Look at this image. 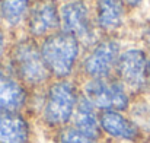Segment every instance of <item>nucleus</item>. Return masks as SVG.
<instances>
[{"label": "nucleus", "instance_id": "f257e3e1", "mask_svg": "<svg viewBox=\"0 0 150 143\" xmlns=\"http://www.w3.org/2000/svg\"><path fill=\"white\" fill-rule=\"evenodd\" d=\"M9 70L28 88H45L50 83L51 73L47 69L40 44L31 37H23L13 41L7 48Z\"/></svg>", "mask_w": 150, "mask_h": 143}, {"label": "nucleus", "instance_id": "f03ea898", "mask_svg": "<svg viewBox=\"0 0 150 143\" xmlns=\"http://www.w3.org/2000/svg\"><path fill=\"white\" fill-rule=\"evenodd\" d=\"M80 91L71 79H54L44 88L40 118L48 129L60 130L71 121Z\"/></svg>", "mask_w": 150, "mask_h": 143}, {"label": "nucleus", "instance_id": "7ed1b4c3", "mask_svg": "<svg viewBox=\"0 0 150 143\" xmlns=\"http://www.w3.org/2000/svg\"><path fill=\"white\" fill-rule=\"evenodd\" d=\"M40 48L44 63L54 79H69L79 66L82 46L76 37L61 29L45 37Z\"/></svg>", "mask_w": 150, "mask_h": 143}, {"label": "nucleus", "instance_id": "20e7f679", "mask_svg": "<svg viewBox=\"0 0 150 143\" xmlns=\"http://www.w3.org/2000/svg\"><path fill=\"white\" fill-rule=\"evenodd\" d=\"M82 95L99 112H125L131 107V94L115 76L103 79H88L82 86Z\"/></svg>", "mask_w": 150, "mask_h": 143}, {"label": "nucleus", "instance_id": "39448f33", "mask_svg": "<svg viewBox=\"0 0 150 143\" xmlns=\"http://www.w3.org/2000/svg\"><path fill=\"white\" fill-rule=\"evenodd\" d=\"M121 54V44L112 35L99 38L80 61V72L88 79H103L114 76L115 66Z\"/></svg>", "mask_w": 150, "mask_h": 143}, {"label": "nucleus", "instance_id": "423d86ee", "mask_svg": "<svg viewBox=\"0 0 150 143\" xmlns=\"http://www.w3.org/2000/svg\"><path fill=\"white\" fill-rule=\"evenodd\" d=\"M114 76L130 94H143L150 86V64L147 54L140 48L121 51Z\"/></svg>", "mask_w": 150, "mask_h": 143}, {"label": "nucleus", "instance_id": "0eeeda50", "mask_svg": "<svg viewBox=\"0 0 150 143\" xmlns=\"http://www.w3.org/2000/svg\"><path fill=\"white\" fill-rule=\"evenodd\" d=\"M61 31L77 38L80 46L92 47L99 38L92 18L91 6L86 0H73L63 3L60 7Z\"/></svg>", "mask_w": 150, "mask_h": 143}, {"label": "nucleus", "instance_id": "6e6552de", "mask_svg": "<svg viewBox=\"0 0 150 143\" xmlns=\"http://www.w3.org/2000/svg\"><path fill=\"white\" fill-rule=\"evenodd\" d=\"M28 37L38 40L45 38L61 29L58 0H32L26 16Z\"/></svg>", "mask_w": 150, "mask_h": 143}, {"label": "nucleus", "instance_id": "1a4fd4ad", "mask_svg": "<svg viewBox=\"0 0 150 143\" xmlns=\"http://www.w3.org/2000/svg\"><path fill=\"white\" fill-rule=\"evenodd\" d=\"M29 102V89L0 63V114L22 112Z\"/></svg>", "mask_w": 150, "mask_h": 143}, {"label": "nucleus", "instance_id": "9d476101", "mask_svg": "<svg viewBox=\"0 0 150 143\" xmlns=\"http://www.w3.org/2000/svg\"><path fill=\"white\" fill-rule=\"evenodd\" d=\"M99 126L103 134L115 140L136 143L143 139V130L139 123L120 111H100Z\"/></svg>", "mask_w": 150, "mask_h": 143}, {"label": "nucleus", "instance_id": "9b49d317", "mask_svg": "<svg viewBox=\"0 0 150 143\" xmlns=\"http://www.w3.org/2000/svg\"><path fill=\"white\" fill-rule=\"evenodd\" d=\"M93 21L96 29L112 35L125 21V6L121 0H95L93 1Z\"/></svg>", "mask_w": 150, "mask_h": 143}, {"label": "nucleus", "instance_id": "f8f14e48", "mask_svg": "<svg viewBox=\"0 0 150 143\" xmlns=\"http://www.w3.org/2000/svg\"><path fill=\"white\" fill-rule=\"evenodd\" d=\"M0 143H31V124L22 112L0 114Z\"/></svg>", "mask_w": 150, "mask_h": 143}, {"label": "nucleus", "instance_id": "ddd939ff", "mask_svg": "<svg viewBox=\"0 0 150 143\" xmlns=\"http://www.w3.org/2000/svg\"><path fill=\"white\" fill-rule=\"evenodd\" d=\"M70 123H71L70 126H73L74 129L96 140H100L103 134L99 126V111L82 95V92Z\"/></svg>", "mask_w": 150, "mask_h": 143}, {"label": "nucleus", "instance_id": "4468645a", "mask_svg": "<svg viewBox=\"0 0 150 143\" xmlns=\"http://www.w3.org/2000/svg\"><path fill=\"white\" fill-rule=\"evenodd\" d=\"M32 0H0V21L6 28H18L29 13Z\"/></svg>", "mask_w": 150, "mask_h": 143}, {"label": "nucleus", "instance_id": "2eb2a0df", "mask_svg": "<svg viewBox=\"0 0 150 143\" xmlns=\"http://www.w3.org/2000/svg\"><path fill=\"white\" fill-rule=\"evenodd\" d=\"M57 143H100V140H96L82 132H79L77 129H74L73 126H66L60 130H57Z\"/></svg>", "mask_w": 150, "mask_h": 143}, {"label": "nucleus", "instance_id": "dca6fc26", "mask_svg": "<svg viewBox=\"0 0 150 143\" xmlns=\"http://www.w3.org/2000/svg\"><path fill=\"white\" fill-rule=\"evenodd\" d=\"M7 40H6V32H4V29H3V26L0 25V60L7 54Z\"/></svg>", "mask_w": 150, "mask_h": 143}, {"label": "nucleus", "instance_id": "f3484780", "mask_svg": "<svg viewBox=\"0 0 150 143\" xmlns=\"http://www.w3.org/2000/svg\"><path fill=\"white\" fill-rule=\"evenodd\" d=\"M121 1L124 3L125 7H137V6L142 4L143 0H121Z\"/></svg>", "mask_w": 150, "mask_h": 143}, {"label": "nucleus", "instance_id": "a211bd4d", "mask_svg": "<svg viewBox=\"0 0 150 143\" xmlns=\"http://www.w3.org/2000/svg\"><path fill=\"white\" fill-rule=\"evenodd\" d=\"M147 127H149V133H150V104H149V108H147Z\"/></svg>", "mask_w": 150, "mask_h": 143}, {"label": "nucleus", "instance_id": "6ab92c4d", "mask_svg": "<svg viewBox=\"0 0 150 143\" xmlns=\"http://www.w3.org/2000/svg\"><path fill=\"white\" fill-rule=\"evenodd\" d=\"M63 1H64V3H67V1H73V0H63Z\"/></svg>", "mask_w": 150, "mask_h": 143}, {"label": "nucleus", "instance_id": "aec40b11", "mask_svg": "<svg viewBox=\"0 0 150 143\" xmlns=\"http://www.w3.org/2000/svg\"><path fill=\"white\" fill-rule=\"evenodd\" d=\"M149 64H150V57H149Z\"/></svg>", "mask_w": 150, "mask_h": 143}]
</instances>
